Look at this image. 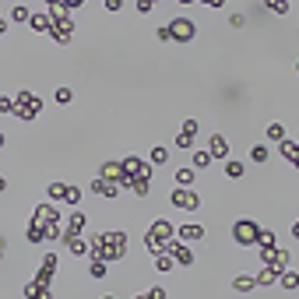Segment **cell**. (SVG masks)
Wrapping results in <instances>:
<instances>
[{"label":"cell","instance_id":"4","mask_svg":"<svg viewBox=\"0 0 299 299\" xmlns=\"http://www.w3.org/2000/svg\"><path fill=\"white\" fill-rule=\"evenodd\" d=\"M14 106H18V117H21V120H28V117L39 113V99L28 95V92H25V95H18V102H14Z\"/></svg>","mask_w":299,"mask_h":299},{"label":"cell","instance_id":"1","mask_svg":"<svg viewBox=\"0 0 299 299\" xmlns=\"http://www.w3.org/2000/svg\"><path fill=\"white\" fill-rule=\"evenodd\" d=\"M197 35V25L190 21V18H176V21H169V39H176V43H190Z\"/></svg>","mask_w":299,"mask_h":299},{"label":"cell","instance_id":"7","mask_svg":"<svg viewBox=\"0 0 299 299\" xmlns=\"http://www.w3.org/2000/svg\"><path fill=\"white\" fill-rule=\"evenodd\" d=\"M201 236H204L201 226H183V229H179V239H183V243H194V239H201Z\"/></svg>","mask_w":299,"mask_h":299},{"label":"cell","instance_id":"16","mask_svg":"<svg viewBox=\"0 0 299 299\" xmlns=\"http://www.w3.org/2000/svg\"><path fill=\"white\" fill-rule=\"evenodd\" d=\"M226 173H229L233 179H239V176H243V162H226Z\"/></svg>","mask_w":299,"mask_h":299},{"label":"cell","instance_id":"23","mask_svg":"<svg viewBox=\"0 0 299 299\" xmlns=\"http://www.w3.org/2000/svg\"><path fill=\"white\" fill-rule=\"evenodd\" d=\"M106 299H113V296H106Z\"/></svg>","mask_w":299,"mask_h":299},{"label":"cell","instance_id":"22","mask_svg":"<svg viewBox=\"0 0 299 299\" xmlns=\"http://www.w3.org/2000/svg\"><path fill=\"white\" fill-rule=\"evenodd\" d=\"M0 253H4V246H0Z\"/></svg>","mask_w":299,"mask_h":299},{"label":"cell","instance_id":"2","mask_svg":"<svg viewBox=\"0 0 299 299\" xmlns=\"http://www.w3.org/2000/svg\"><path fill=\"white\" fill-rule=\"evenodd\" d=\"M233 236H236V243H239V246H253V243H257V236H260V229L253 226V222H236Z\"/></svg>","mask_w":299,"mask_h":299},{"label":"cell","instance_id":"11","mask_svg":"<svg viewBox=\"0 0 299 299\" xmlns=\"http://www.w3.org/2000/svg\"><path fill=\"white\" fill-rule=\"evenodd\" d=\"M190 162H194V169H208V166H211V155H208V152H194Z\"/></svg>","mask_w":299,"mask_h":299},{"label":"cell","instance_id":"14","mask_svg":"<svg viewBox=\"0 0 299 299\" xmlns=\"http://www.w3.org/2000/svg\"><path fill=\"white\" fill-rule=\"evenodd\" d=\"M268 137H271V141H285V127H282V123H271V127H268Z\"/></svg>","mask_w":299,"mask_h":299},{"label":"cell","instance_id":"10","mask_svg":"<svg viewBox=\"0 0 299 299\" xmlns=\"http://www.w3.org/2000/svg\"><path fill=\"white\" fill-rule=\"evenodd\" d=\"M250 159L253 162H268V144H253L250 148Z\"/></svg>","mask_w":299,"mask_h":299},{"label":"cell","instance_id":"17","mask_svg":"<svg viewBox=\"0 0 299 299\" xmlns=\"http://www.w3.org/2000/svg\"><path fill=\"white\" fill-rule=\"evenodd\" d=\"M268 7H271L275 14H285V11H289V0H268Z\"/></svg>","mask_w":299,"mask_h":299},{"label":"cell","instance_id":"21","mask_svg":"<svg viewBox=\"0 0 299 299\" xmlns=\"http://www.w3.org/2000/svg\"><path fill=\"white\" fill-rule=\"evenodd\" d=\"M46 4H57V0H46Z\"/></svg>","mask_w":299,"mask_h":299},{"label":"cell","instance_id":"5","mask_svg":"<svg viewBox=\"0 0 299 299\" xmlns=\"http://www.w3.org/2000/svg\"><path fill=\"white\" fill-rule=\"evenodd\" d=\"M208 155H211V159H229V141L222 137V134H211V141H208Z\"/></svg>","mask_w":299,"mask_h":299},{"label":"cell","instance_id":"15","mask_svg":"<svg viewBox=\"0 0 299 299\" xmlns=\"http://www.w3.org/2000/svg\"><path fill=\"white\" fill-rule=\"evenodd\" d=\"M53 99H57V102H63V106H67V102H70V99H74V92H70V88H57V92H53Z\"/></svg>","mask_w":299,"mask_h":299},{"label":"cell","instance_id":"12","mask_svg":"<svg viewBox=\"0 0 299 299\" xmlns=\"http://www.w3.org/2000/svg\"><path fill=\"white\" fill-rule=\"evenodd\" d=\"M194 179H197V176H194V169H179V173H176V183H179V186H190Z\"/></svg>","mask_w":299,"mask_h":299},{"label":"cell","instance_id":"6","mask_svg":"<svg viewBox=\"0 0 299 299\" xmlns=\"http://www.w3.org/2000/svg\"><path fill=\"white\" fill-rule=\"evenodd\" d=\"M233 289H236V292H253V289H257V278H253V275H239V278L233 282Z\"/></svg>","mask_w":299,"mask_h":299},{"label":"cell","instance_id":"24","mask_svg":"<svg viewBox=\"0 0 299 299\" xmlns=\"http://www.w3.org/2000/svg\"><path fill=\"white\" fill-rule=\"evenodd\" d=\"M296 70H299V63H296Z\"/></svg>","mask_w":299,"mask_h":299},{"label":"cell","instance_id":"19","mask_svg":"<svg viewBox=\"0 0 299 299\" xmlns=\"http://www.w3.org/2000/svg\"><path fill=\"white\" fill-rule=\"evenodd\" d=\"M63 7H81V0H63Z\"/></svg>","mask_w":299,"mask_h":299},{"label":"cell","instance_id":"9","mask_svg":"<svg viewBox=\"0 0 299 299\" xmlns=\"http://www.w3.org/2000/svg\"><path fill=\"white\" fill-rule=\"evenodd\" d=\"M152 162H155V166H162V162H169V148H162V144H155V148H152Z\"/></svg>","mask_w":299,"mask_h":299},{"label":"cell","instance_id":"13","mask_svg":"<svg viewBox=\"0 0 299 299\" xmlns=\"http://www.w3.org/2000/svg\"><path fill=\"white\" fill-rule=\"evenodd\" d=\"M11 18H14V21H28V18H32V11L18 4V7H11Z\"/></svg>","mask_w":299,"mask_h":299},{"label":"cell","instance_id":"18","mask_svg":"<svg viewBox=\"0 0 299 299\" xmlns=\"http://www.w3.org/2000/svg\"><path fill=\"white\" fill-rule=\"evenodd\" d=\"M120 4L123 0H106V11H120Z\"/></svg>","mask_w":299,"mask_h":299},{"label":"cell","instance_id":"20","mask_svg":"<svg viewBox=\"0 0 299 299\" xmlns=\"http://www.w3.org/2000/svg\"><path fill=\"white\" fill-rule=\"evenodd\" d=\"M4 144H7V137H4V134H0V148H4Z\"/></svg>","mask_w":299,"mask_h":299},{"label":"cell","instance_id":"8","mask_svg":"<svg viewBox=\"0 0 299 299\" xmlns=\"http://www.w3.org/2000/svg\"><path fill=\"white\" fill-rule=\"evenodd\" d=\"M278 278H282V289H289V292L299 289V275H296V271H282Z\"/></svg>","mask_w":299,"mask_h":299},{"label":"cell","instance_id":"3","mask_svg":"<svg viewBox=\"0 0 299 299\" xmlns=\"http://www.w3.org/2000/svg\"><path fill=\"white\" fill-rule=\"evenodd\" d=\"M173 204H176L179 211H194V208H201V197L190 194L186 186H179V190H173Z\"/></svg>","mask_w":299,"mask_h":299}]
</instances>
